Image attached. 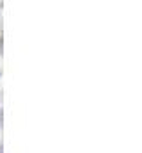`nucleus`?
Instances as JSON below:
<instances>
[{"mask_svg": "<svg viewBox=\"0 0 142 153\" xmlns=\"http://www.w3.org/2000/svg\"><path fill=\"white\" fill-rule=\"evenodd\" d=\"M2 48H4V45H2V38H0V55H2Z\"/></svg>", "mask_w": 142, "mask_h": 153, "instance_id": "1", "label": "nucleus"}, {"mask_svg": "<svg viewBox=\"0 0 142 153\" xmlns=\"http://www.w3.org/2000/svg\"><path fill=\"white\" fill-rule=\"evenodd\" d=\"M0 153H2V144H0Z\"/></svg>", "mask_w": 142, "mask_h": 153, "instance_id": "2", "label": "nucleus"}, {"mask_svg": "<svg viewBox=\"0 0 142 153\" xmlns=\"http://www.w3.org/2000/svg\"><path fill=\"white\" fill-rule=\"evenodd\" d=\"M0 76H2V70H0Z\"/></svg>", "mask_w": 142, "mask_h": 153, "instance_id": "3", "label": "nucleus"}]
</instances>
